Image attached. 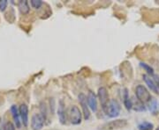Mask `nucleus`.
Here are the masks:
<instances>
[{
	"label": "nucleus",
	"mask_w": 159,
	"mask_h": 130,
	"mask_svg": "<svg viewBox=\"0 0 159 130\" xmlns=\"http://www.w3.org/2000/svg\"><path fill=\"white\" fill-rule=\"evenodd\" d=\"M135 95H136L137 99L140 101V103H142V104L149 103L151 100V95H150L149 91L144 85H141V84H139L136 86Z\"/></svg>",
	"instance_id": "obj_1"
},
{
	"label": "nucleus",
	"mask_w": 159,
	"mask_h": 130,
	"mask_svg": "<svg viewBox=\"0 0 159 130\" xmlns=\"http://www.w3.org/2000/svg\"><path fill=\"white\" fill-rule=\"evenodd\" d=\"M70 122L73 125H79L81 123L82 113H80L79 107L76 106H72L69 111Z\"/></svg>",
	"instance_id": "obj_4"
},
{
	"label": "nucleus",
	"mask_w": 159,
	"mask_h": 130,
	"mask_svg": "<svg viewBox=\"0 0 159 130\" xmlns=\"http://www.w3.org/2000/svg\"><path fill=\"white\" fill-rule=\"evenodd\" d=\"M11 113H12V118H13L14 123H15V127H16L17 128H20L22 122H21V120H20L19 109H18V107H17L15 105H13V106H11Z\"/></svg>",
	"instance_id": "obj_11"
},
{
	"label": "nucleus",
	"mask_w": 159,
	"mask_h": 130,
	"mask_svg": "<svg viewBox=\"0 0 159 130\" xmlns=\"http://www.w3.org/2000/svg\"><path fill=\"white\" fill-rule=\"evenodd\" d=\"M127 126V120H114L109 121L100 127V129L102 130H115L123 128Z\"/></svg>",
	"instance_id": "obj_2"
},
{
	"label": "nucleus",
	"mask_w": 159,
	"mask_h": 130,
	"mask_svg": "<svg viewBox=\"0 0 159 130\" xmlns=\"http://www.w3.org/2000/svg\"><path fill=\"white\" fill-rule=\"evenodd\" d=\"M149 108L150 112L152 113H155L157 111V100L155 99L151 100L149 102Z\"/></svg>",
	"instance_id": "obj_17"
},
{
	"label": "nucleus",
	"mask_w": 159,
	"mask_h": 130,
	"mask_svg": "<svg viewBox=\"0 0 159 130\" xmlns=\"http://www.w3.org/2000/svg\"><path fill=\"white\" fill-rule=\"evenodd\" d=\"M30 5L33 8L35 9H39L40 7L42 5V1L41 0H31L30 1Z\"/></svg>",
	"instance_id": "obj_18"
},
{
	"label": "nucleus",
	"mask_w": 159,
	"mask_h": 130,
	"mask_svg": "<svg viewBox=\"0 0 159 130\" xmlns=\"http://www.w3.org/2000/svg\"><path fill=\"white\" fill-rule=\"evenodd\" d=\"M87 101H88L90 110L96 113L97 111V98H96V95L93 91L89 92L87 96Z\"/></svg>",
	"instance_id": "obj_9"
},
{
	"label": "nucleus",
	"mask_w": 159,
	"mask_h": 130,
	"mask_svg": "<svg viewBox=\"0 0 159 130\" xmlns=\"http://www.w3.org/2000/svg\"><path fill=\"white\" fill-rule=\"evenodd\" d=\"M45 122V119L42 113H35L31 118V128L33 130H41Z\"/></svg>",
	"instance_id": "obj_5"
},
{
	"label": "nucleus",
	"mask_w": 159,
	"mask_h": 130,
	"mask_svg": "<svg viewBox=\"0 0 159 130\" xmlns=\"http://www.w3.org/2000/svg\"><path fill=\"white\" fill-rule=\"evenodd\" d=\"M19 112H20V120L22 124L25 127H28L29 125V107L26 104H21L19 108Z\"/></svg>",
	"instance_id": "obj_8"
},
{
	"label": "nucleus",
	"mask_w": 159,
	"mask_h": 130,
	"mask_svg": "<svg viewBox=\"0 0 159 130\" xmlns=\"http://www.w3.org/2000/svg\"><path fill=\"white\" fill-rule=\"evenodd\" d=\"M46 130H59V129H46Z\"/></svg>",
	"instance_id": "obj_22"
},
{
	"label": "nucleus",
	"mask_w": 159,
	"mask_h": 130,
	"mask_svg": "<svg viewBox=\"0 0 159 130\" xmlns=\"http://www.w3.org/2000/svg\"><path fill=\"white\" fill-rule=\"evenodd\" d=\"M3 130H15V126L11 121H7L5 123L3 127Z\"/></svg>",
	"instance_id": "obj_19"
},
{
	"label": "nucleus",
	"mask_w": 159,
	"mask_h": 130,
	"mask_svg": "<svg viewBox=\"0 0 159 130\" xmlns=\"http://www.w3.org/2000/svg\"><path fill=\"white\" fill-rule=\"evenodd\" d=\"M124 105L127 110H131L133 108V103L129 99L128 92H127V89H125V92H124Z\"/></svg>",
	"instance_id": "obj_14"
},
{
	"label": "nucleus",
	"mask_w": 159,
	"mask_h": 130,
	"mask_svg": "<svg viewBox=\"0 0 159 130\" xmlns=\"http://www.w3.org/2000/svg\"><path fill=\"white\" fill-rule=\"evenodd\" d=\"M58 116L60 123L62 125H65L66 123V113L65 109V103L62 100H59V106H58Z\"/></svg>",
	"instance_id": "obj_10"
},
{
	"label": "nucleus",
	"mask_w": 159,
	"mask_h": 130,
	"mask_svg": "<svg viewBox=\"0 0 159 130\" xmlns=\"http://www.w3.org/2000/svg\"><path fill=\"white\" fill-rule=\"evenodd\" d=\"M18 7H19L20 11L23 15H26V14H28L29 12V5L28 1H26V0H21V1H20L19 4H18Z\"/></svg>",
	"instance_id": "obj_13"
},
{
	"label": "nucleus",
	"mask_w": 159,
	"mask_h": 130,
	"mask_svg": "<svg viewBox=\"0 0 159 130\" xmlns=\"http://www.w3.org/2000/svg\"><path fill=\"white\" fill-rule=\"evenodd\" d=\"M140 65L141 68H143V69L145 70V71H147V73L149 74L150 76H154V70H153L152 67H150L149 65L146 64V63H144V62H140Z\"/></svg>",
	"instance_id": "obj_16"
},
{
	"label": "nucleus",
	"mask_w": 159,
	"mask_h": 130,
	"mask_svg": "<svg viewBox=\"0 0 159 130\" xmlns=\"http://www.w3.org/2000/svg\"><path fill=\"white\" fill-rule=\"evenodd\" d=\"M138 128L139 130H153L154 125L149 121H143L138 125Z\"/></svg>",
	"instance_id": "obj_15"
},
{
	"label": "nucleus",
	"mask_w": 159,
	"mask_h": 130,
	"mask_svg": "<svg viewBox=\"0 0 159 130\" xmlns=\"http://www.w3.org/2000/svg\"><path fill=\"white\" fill-rule=\"evenodd\" d=\"M153 80L155 81V83H156V84H157V88H158L159 90V77H157V76H154Z\"/></svg>",
	"instance_id": "obj_21"
},
{
	"label": "nucleus",
	"mask_w": 159,
	"mask_h": 130,
	"mask_svg": "<svg viewBox=\"0 0 159 130\" xmlns=\"http://www.w3.org/2000/svg\"><path fill=\"white\" fill-rule=\"evenodd\" d=\"M98 98H99L100 103H101V106L102 109L105 113H107L108 111V106H109V94L107 89L105 87H100L98 89Z\"/></svg>",
	"instance_id": "obj_3"
},
{
	"label": "nucleus",
	"mask_w": 159,
	"mask_h": 130,
	"mask_svg": "<svg viewBox=\"0 0 159 130\" xmlns=\"http://www.w3.org/2000/svg\"><path fill=\"white\" fill-rule=\"evenodd\" d=\"M7 5H8V2L6 0L0 1V11H4L5 10V8L7 7Z\"/></svg>",
	"instance_id": "obj_20"
},
{
	"label": "nucleus",
	"mask_w": 159,
	"mask_h": 130,
	"mask_svg": "<svg viewBox=\"0 0 159 130\" xmlns=\"http://www.w3.org/2000/svg\"><path fill=\"white\" fill-rule=\"evenodd\" d=\"M120 113V105L115 100H110L107 114L110 118H117Z\"/></svg>",
	"instance_id": "obj_6"
},
{
	"label": "nucleus",
	"mask_w": 159,
	"mask_h": 130,
	"mask_svg": "<svg viewBox=\"0 0 159 130\" xmlns=\"http://www.w3.org/2000/svg\"><path fill=\"white\" fill-rule=\"evenodd\" d=\"M142 78H143V80L145 81L146 84L149 86V88L150 89V90H152L154 93L158 94L159 93L158 88H157V86L156 83H155V81L153 80V78H150L149 76H148V75H143V76H142Z\"/></svg>",
	"instance_id": "obj_12"
},
{
	"label": "nucleus",
	"mask_w": 159,
	"mask_h": 130,
	"mask_svg": "<svg viewBox=\"0 0 159 130\" xmlns=\"http://www.w3.org/2000/svg\"><path fill=\"white\" fill-rule=\"evenodd\" d=\"M78 99H79L80 105L82 112H83L82 114L84 115V119L88 120L90 118V111L89 105H88V101H87V97L83 93H80Z\"/></svg>",
	"instance_id": "obj_7"
}]
</instances>
